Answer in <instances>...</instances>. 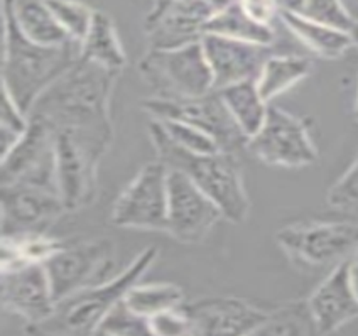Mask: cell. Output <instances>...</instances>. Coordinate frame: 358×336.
Returning a JSON list of instances; mask_svg holds the SVG:
<instances>
[{
  "label": "cell",
  "instance_id": "1",
  "mask_svg": "<svg viewBox=\"0 0 358 336\" xmlns=\"http://www.w3.org/2000/svg\"><path fill=\"white\" fill-rule=\"evenodd\" d=\"M120 73L80 58L41 95L31 115L44 119L56 131L90 133L113 140L110 103Z\"/></svg>",
  "mask_w": 358,
  "mask_h": 336
},
{
  "label": "cell",
  "instance_id": "2",
  "mask_svg": "<svg viewBox=\"0 0 358 336\" xmlns=\"http://www.w3.org/2000/svg\"><path fill=\"white\" fill-rule=\"evenodd\" d=\"M2 90L31 115L44 92L80 59V43L70 41L61 46H43L27 39L14 19L2 10Z\"/></svg>",
  "mask_w": 358,
  "mask_h": 336
},
{
  "label": "cell",
  "instance_id": "3",
  "mask_svg": "<svg viewBox=\"0 0 358 336\" xmlns=\"http://www.w3.org/2000/svg\"><path fill=\"white\" fill-rule=\"evenodd\" d=\"M148 131L161 163L185 173L199 189L208 194L222 210L223 220L235 225L245 224L252 205L237 154L186 151L174 144L161 124L154 119H150Z\"/></svg>",
  "mask_w": 358,
  "mask_h": 336
},
{
  "label": "cell",
  "instance_id": "4",
  "mask_svg": "<svg viewBox=\"0 0 358 336\" xmlns=\"http://www.w3.org/2000/svg\"><path fill=\"white\" fill-rule=\"evenodd\" d=\"M159 247L150 245L130 264L108 281L90 286L80 293L56 302V309L46 321L27 325V335H95L96 328L129 289L141 282L159 257Z\"/></svg>",
  "mask_w": 358,
  "mask_h": 336
},
{
  "label": "cell",
  "instance_id": "5",
  "mask_svg": "<svg viewBox=\"0 0 358 336\" xmlns=\"http://www.w3.org/2000/svg\"><path fill=\"white\" fill-rule=\"evenodd\" d=\"M137 70L156 98L193 100L215 92L201 41L176 50H148Z\"/></svg>",
  "mask_w": 358,
  "mask_h": 336
},
{
  "label": "cell",
  "instance_id": "6",
  "mask_svg": "<svg viewBox=\"0 0 358 336\" xmlns=\"http://www.w3.org/2000/svg\"><path fill=\"white\" fill-rule=\"evenodd\" d=\"M112 143L90 133L56 131V186L66 213L95 203L99 168Z\"/></svg>",
  "mask_w": 358,
  "mask_h": 336
},
{
  "label": "cell",
  "instance_id": "7",
  "mask_svg": "<svg viewBox=\"0 0 358 336\" xmlns=\"http://www.w3.org/2000/svg\"><path fill=\"white\" fill-rule=\"evenodd\" d=\"M279 249L298 269H324L348 261L358 250L355 221H299L275 233Z\"/></svg>",
  "mask_w": 358,
  "mask_h": 336
},
{
  "label": "cell",
  "instance_id": "8",
  "mask_svg": "<svg viewBox=\"0 0 358 336\" xmlns=\"http://www.w3.org/2000/svg\"><path fill=\"white\" fill-rule=\"evenodd\" d=\"M117 264V245L112 238L99 237L70 244L44 262L56 301L80 293L90 286L108 281Z\"/></svg>",
  "mask_w": 358,
  "mask_h": 336
},
{
  "label": "cell",
  "instance_id": "9",
  "mask_svg": "<svg viewBox=\"0 0 358 336\" xmlns=\"http://www.w3.org/2000/svg\"><path fill=\"white\" fill-rule=\"evenodd\" d=\"M247 152L260 163L286 169L306 168L320 159L308 120L274 105H268L266 122L247 143Z\"/></svg>",
  "mask_w": 358,
  "mask_h": 336
},
{
  "label": "cell",
  "instance_id": "10",
  "mask_svg": "<svg viewBox=\"0 0 358 336\" xmlns=\"http://www.w3.org/2000/svg\"><path fill=\"white\" fill-rule=\"evenodd\" d=\"M141 107L150 119L179 120L199 129L217 143L220 151L237 156L247 151L249 137L235 122L217 92L193 100H164L149 96L142 100Z\"/></svg>",
  "mask_w": 358,
  "mask_h": 336
},
{
  "label": "cell",
  "instance_id": "11",
  "mask_svg": "<svg viewBox=\"0 0 358 336\" xmlns=\"http://www.w3.org/2000/svg\"><path fill=\"white\" fill-rule=\"evenodd\" d=\"M169 168L159 159L142 166L112 210V224L142 232H166Z\"/></svg>",
  "mask_w": 358,
  "mask_h": 336
},
{
  "label": "cell",
  "instance_id": "12",
  "mask_svg": "<svg viewBox=\"0 0 358 336\" xmlns=\"http://www.w3.org/2000/svg\"><path fill=\"white\" fill-rule=\"evenodd\" d=\"M220 220H223L222 210L208 194L185 173L169 168L164 233L182 245H198L206 240Z\"/></svg>",
  "mask_w": 358,
  "mask_h": 336
},
{
  "label": "cell",
  "instance_id": "13",
  "mask_svg": "<svg viewBox=\"0 0 358 336\" xmlns=\"http://www.w3.org/2000/svg\"><path fill=\"white\" fill-rule=\"evenodd\" d=\"M17 144L2 157L0 184L24 183L58 189L56 186V129L36 115ZM59 193V191H58Z\"/></svg>",
  "mask_w": 358,
  "mask_h": 336
},
{
  "label": "cell",
  "instance_id": "14",
  "mask_svg": "<svg viewBox=\"0 0 358 336\" xmlns=\"http://www.w3.org/2000/svg\"><path fill=\"white\" fill-rule=\"evenodd\" d=\"M2 237L24 233H48L61 214L66 213L58 189L12 183L0 189Z\"/></svg>",
  "mask_w": 358,
  "mask_h": 336
},
{
  "label": "cell",
  "instance_id": "15",
  "mask_svg": "<svg viewBox=\"0 0 358 336\" xmlns=\"http://www.w3.org/2000/svg\"><path fill=\"white\" fill-rule=\"evenodd\" d=\"M213 14L205 0H174L161 9H150L144 19L149 50H176L199 43Z\"/></svg>",
  "mask_w": 358,
  "mask_h": 336
},
{
  "label": "cell",
  "instance_id": "16",
  "mask_svg": "<svg viewBox=\"0 0 358 336\" xmlns=\"http://www.w3.org/2000/svg\"><path fill=\"white\" fill-rule=\"evenodd\" d=\"M0 302L6 311L26 319L27 325L46 321L55 313L58 301L44 264H20L2 269Z\"/></svg>",
  "mask_w": 358,
  "mask_h": 336
},
{
  "label": "cell",
  "instance_id": "17",
  "mask_svg": "<svg viewBox=\"0 0 358 336\" xmlns=\"http://www.w3.org/2000/svg\"><path fill=\"white\" fill-rule=\"evenodd\" d=\"M181 307L189 318L193 336L255 335L268 314L234 295H206Z\"/></svg>",
  "mask_w": 358,
  "mask_h": 336
},
{
  "label": "cell",
  "instance_id": "18",
  "mask_svg": "<svg viewBox=\"0 0 358 336\" xmlns=\"http://www.w3.org/2000/svg\"><path fill=\"white\" fill-rule=\"evenodd\" d=\"M201 46L211 68L215 90L245 80H257L264 63L272 54L271 46L218 34L203 36Z\"/></svg>",
  "mask_w": 358,
  "mask_h": 336
},
{
  "label": "cell",
  "instance_id": "19",
  "mask_svg": "<svg viewBox=\"0 0 358 336\" xmlns=\"http://www.w3.org/2000/svg\"><path fill=\"white\" fill-rule=\"evenodd\" d=\"M320 335H331L358 318V299L350 277V258L331 267L308 298Z\"/></svg>",
  "mask_w": 358,
  "mask_h": 336
},
{
  "label": "cell",
  "instance_id": "20",
  "mask_svg": "<svg viewBox=\"0 0 358 336\" xmlns=\"http://www.w3.org/2000/svg\"><path fill=\"white\" fill-rule=\"evenodd\" d=\"M2 10L14 19L19 31L43 46L73 41L55 19L46 0H2Z\"/></svg>",
  "mask_w": 358,
  "mask_h": 336
},
{
  "label": "cell",
  "instance_id": "21",
  "mask_svg": "<svg viewBox=\"0 0 358 336\" xmlns=\"http://www.w3.org/2000/svg\"><path fill=\"white\" fill-rule=\"evenodd\" d=\"M279 19L296 39L320 58L338 59L353 46L348 31L316 22L303 14L279 12Z\"/></svg>",
  "mask_w": 358,
  "mask_h": 336
},
{
  "label": "cell",
  "instance_id": "22",
  "mask_svg": "<svg viewBox=\"0 0 358 336\" xmlns=\"http://www.w3.org/2000/svg\"><path fill=\"white\" fill-rule=\"evenodd\" d=\"M80 58L113 71H122L127 64V52L107 12L95 10L92 26L80 43Z\"/></svg>",
  "mask_w": 358,
  "mask_h": 336
},
{
  "label": "cell",
  "instance_id": "23",
  "mask_svg": "<svg viewBox=\"0 0 358 336\" xmlns=\"http://www.w3.org/2000/svg\"><path fill=\"white\" fill-rule=\"evenodd\" d=\"M313 73V61L304 56L271 54L257 76V88L267 103L294 88Z\"/></svg>",
  "mask_w": 358,
  "mask_h": 336
},
{
  "label": "cell",
  "instance_id": "24",
  "mask_svg": "<svg viewBox=\"0 0 358 336\" xmlns=\"http://www.w3.org/2000/svg\"><path fill=\"white\" fill-rule=\"evenodd\" d=\"M227 105L231 117L242 132L247 137H254L260 131L268 112V103L260 95L257 82L245 80V82L229 85L225 88L215 90Z\"/></svg>",
  "mask_w": 358,
  "mask_h": 336
},
{
  "label": "cell",
  "instance_id": "25",
  "mask_svg": "<svg viewBox=\"0 0 358 336\" xmlns=\"http://www.w3.org/2000/svg\"><path fill=\"white\" fill-rule=\"evenodd\" d=\"M206 34H218L223 38L262 44V46H272V43L275 41L274 27L254 21L238 3L215 12L213 17L206 24Z\"/></svg>",
  "mask_w": 358,
  "mask_h": 336
},
{
  "label": "cell",
  "instance_id": "26",
  "mask_svg": "<svg viewBox=\"0 0 358 336\" xmlns=\"http://www.w3.org/2000/svg\"><path fill=\"white\" fill-rule=\"evenodd\" d=\"M124 301L134 313L150 319L182 306L186 302V295L182 287L173 282H149V284L137 282L136 286L130 287Z\"/></svg>",
  "mask_w": 358,
  "mask_h": 336
},
{
  "label": "cell",
  "instance_id": "27",
  "mask_svg": "<svg viewBox=\"0 0 358 336\" xmlns=\"http://www.w3.org/2000/svg\"><path fill=\"white\" fill-rule=\"evenodd\" d=\"M64 240L48 233H24L2 237V269L20 264H44Z\"/></svg>",
  "mask_w": 358,
  "mask_h": 336
},
{
  "label": "cell",
  "instance_id": "28",
  "mask_svg": "<svg viewBox=\"0 0 358 336\" xmlns=\"http://www.w3.org/2000/svg\"><path fill=\"white\" fill-rule=\"evenodd\" d=\"M308 336L320 335L308 299L291 301L268 311L266 321L255 331V336Z\"/></svg>",
  "mask_w": 358,
  "mask_h": 336
},
{
  "label": "cell",
  "instance_id": "29",
  "mask_svg": "<svg viewBox=\"0 0 358 336\" xmlns=\"http://www.w3.org/2000/svg\"><path fill=\"white\" fill-rule=\"evenodd\" d=\"M55 19L70 36V39L81 43L92 26L95 10L80 0H46Z\"/></svg>",
  "mask_w": 358,
  "mask_h": 336
},
{
  "label": "cell",
  "instance_id": "30",
  "mask_svg": "<svg viewBox=\"0 0 358 336\" xmlns=\"http://www.w3.org/2000/svg\"><path fill=\"white\" fill-rule=\"evenodd\" d=\"M96 336L105 335H127V336H148L150 331L149 319L142 318L141 314L134 313L122 299L117 306H113L105 316L103 321L95 331Z\"/></svg>",
  "mask_w": 358,
  "mask_h": 336
},
{
  "label": "cell",
  "instance_id": "31",
  "mask_svg": "<svg viewBox=\"0 0 358 336\" xmlns=\"http://www.w3.org/2000/svg\"><path fill=\"white\" fill-rule=\"evenodd\" d=\"M31 122V117L20 107L6 90H2V102H0V157L17 144V140L24 136Z\"/></svg>",
  "mask_w": 358,
  "mask_h": 336
},
{
  "label": "cell",
  "instance_id": "32",
  "mask_svg": "<svg viewBox=\"0 0 358 336\" xmlns=\"http://www.w3.org/2000/svg\"><path fill=\"white\" fill-rule=\"evenodd\" d=\"M161 124V127L164 129V132L168 133V137L173 140L174 144H178L179 147L186 149V151L198 152V154H211L218 152L220 147L211 139L210 136H206L205 132H201L199 129L193 127V125L179 122V120H169V119H154Z\"/></svg>",
  "mask_w": 358,
  "mask_h": 336
},
{
  "label": "cell",
  "instance_id": "33",
  "mask_svg": "<svg viewBox=\"0 0 358 336\" xmlns=\"http://www.w3.org/2000/svg\"><path fill=\"white\" fill-rule=\"evenodd\" d=\"M303 15L316 22L348 32L357 21L352 12L347 9L343 0H306Z\"/></svg>",
  "mask_w": 358,
  "mask_h": 336
},
{
  "label": "cell",
  "instance_id": "34",
  "mask_svg": "<svg viewBox=\"0 0 358 336\" xmlns=\"http://www.w3.org/2000/svg\"><path fill=\"white\" fill-rule=\"evenodd\" d=\"M327 201L331 208L357 212L358 210V154L350 168L328 189Z\"/></svg>",
  "mask_w": 358,
  "mask_h": 336
},
{
  "label": "cell",
  "instance_id": "35",
  "mask_svg": "<svg viewBox=\"0 0 358 336\" xmlns=\"http://www.w3.org/2000/svg\"><path fill=\"white\" fill-rule=\"evenodd\" d=\"M149 323L150 331L156 336H193L189 318L181 306L154 316L149 319Z\"/></svg>",
  "mask_w": 358,
  "mask_h": 336
},
{
  "label": "cell",
  "instance_id": "36",
  "mask_svg": "<svg viewBox=\"0 0 358 336\" xmlns=\"http://www.w3.org/2000/svg\"><path fill=\"white\" fill-rule=\"evenodd\" d=\"M237 3L247 15L264 26H272L274 19L279 17V7L275 0H238Z\"/></svg>",
  "mask_w": 358,
  "mask_h": 336
},
{
  "label": "cell",
  "instance_id": "37",
  "mask_svg": "<svg viewBox=\"0 0 358 336\" xmlns=\"http://www.w3.org/2000/svg\"><path fill=\"white\" fill-rule=\"evenodd\" d=\"M279 12H291V14H303L306 7V0H275Z\"/></svg>",
  "mask_w": 358,
  "mask_h": 336
},
{
  "label": "cell",
  "instance_id": "38",
  "mask_svg": "<svg viewBox=\"0 0 358 336\" xmlns=\"http://www.w3.org/2000/svg\"><path fill=\"white\" fill-rule=\"evenodd\" d=\"M350 277H352L353 291H355V295L358 299V250L350 258Z\"/></svg>",
  "mask_w": 358,
  "mask_h": 336
},
{
  "label": "cell",
  "instance_id": "39",
  "mask_svg": "<svg viewBox=\"0 0 358 336\" xmlns=\"http://www.w3.org/2000/svg\"><path fill=\"white\" fill-rule=\"evenodd\" d=\"M205 2L208 3V6H210L211 9H213L215 12H218V10L227 9V7L234 6V3H237L238 0H205Z\"/></svg>",
  "mask_w": 358,
  "mask_h": 336
},
{
  "label": "cell",
  "instance_id": "40",
  "mask_svg": "<svg viewBox=\"0 0 358 336\" xmlns=\"http://www.w3.org/2000/svg\"><path fill=\"white\" fill-rule=\"evenodd\" d=\"M350 36H352L353 46L358 48V19L355 21V24L352 26V29H350Z\"/></svg>",
  "mask_w": 358,
  "mask_h": 336
},
{
  "label": "cell",
  "instance_id": "41",
  "mask_svg": "<svg viewBox=\"0 0 358 336\" xmlns=\"http://www.w3.org/2000/svg\"><path fill=\"white\" fill-rule=\"evenodd\" d=\"M171 2H174V0H152V7L150 9H161V7L168 6Z\"/></svg>",
  "mask_w": 358,
  "mask_h": 336
},
{
  "label": "cell",
  "instance_id": "42",
  "mask_svg": "<svg viewBox=\"0 0 358 336\" xmlns=\"http://www.w3.org/2000/svg\"><path fill=\"white\" fill-rule=\"evenodd\" d=\"M353 119L358 122V93H357V100H355V105H353Z\"/></svg>",
  "mask_w": 358,
  "mask_h": 336
}]
</instances>
